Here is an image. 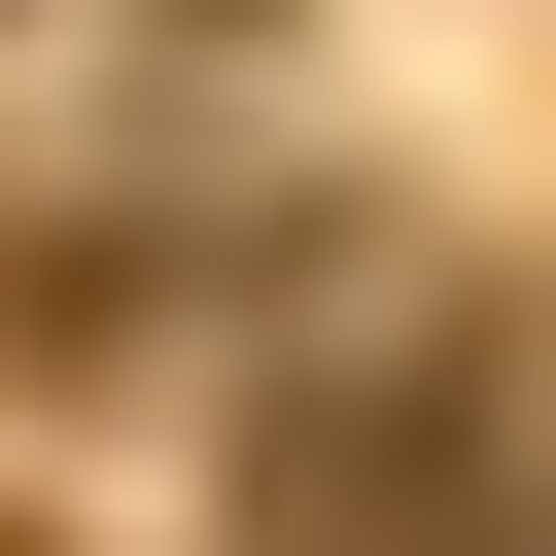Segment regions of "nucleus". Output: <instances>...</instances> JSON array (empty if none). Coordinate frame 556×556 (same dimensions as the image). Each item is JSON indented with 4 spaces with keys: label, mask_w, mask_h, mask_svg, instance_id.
Here are the masks:
<instances>
[{
    "label": "nucleus",
    "mask_w": 556,
    "mask_h": 556,
    "mask_svg": "<svg viewBox=\"0 0 556 556\" xmlns=\"http://www.w3.org/2000/svg\"><path fill=\"white\" fill-rule=\"evenodd\" d=\"M486 417H521V382H486V313H417V348L278 382V452H243V486H278V556H486Z\"/></svg>",
    "instance_id": "f257e3e1"
}]
</instances>
